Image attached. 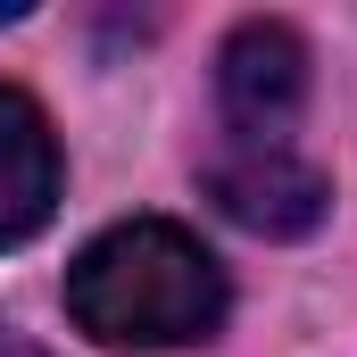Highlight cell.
Here are the masks:
<instances>
[{
	"label": "cell",
	"mask_w": 357,
	"mask_h": 357,
	"mask_svg": "<svg viewBox=\"0 0 357 357\" xmlns=\"http://www.w3.org/2000/svg\"><path fill=\"white\" fill-rule=\"evenodd\" d=\"M216 100H225V116H233L250 142H274V133L307 108V42H299L282 17L233 25V42H225V59H216Z\"/></svg>",
	"instance_id": "obj_3"
},
{
	"label": "cell",
	"mask_w": 357,
	"mask_h": 357,
	"mask_svg": "<svg viewBox=\"0 0 357 357\" xmlns=\"http://www.w3.org/2000/svg\"><path fill=\"white\" fill-rule=\"evenodd\" d=\"M59 208V142L50 116L17 84H0V250L33 241Z\"/></svg>",
	"instance_id": "obj_4"
},
{
	"label": "cell",
	"mask_w": 357,
	"mask_h": 357,
	"mask_svg": "<svg viewBox=\"0 0 357 357\" xmlns=\"http://www.w3.org/2000/svg\"><path fill=\"white\" fill-rule=\"evenodd\" d=\"M8 357H33V349H8Z\"/></svg>",
	"instance_id": "obj_5"
},
{
	"label": "cell",
	"mask_w": 357,
	"mask_h": 357,
	"mask_svg": "<svg viewBox=\"0 0 357 357\" xmlns=\"http://www.w3.org/2000/svg\"><path fill=\"white\" fill-rule=\"evenodd\" d=\"M208 199H216L241 233L299 241V233H316V225H324L333 183H324V167L291 158L282 142H241L233 158H216V167H208Z\"/></svg>",
	"instance_id": "obj_2"
},
{
	"label": "cell",
	"mask_w": 357,
	"mask_h": 357,
	"mask_svg": "<svg viewBox=\"0 0 357 357\" xmlns=\"http://www.w3.org/2000/svg\"><path fill=\"white\" fill-rule=\"evenodd\" d=\"M225 307H233L225 266L199 250V233L167 216L108 225L67 266V316L100 349H191L225 324Z\"/></svg>",
	"instance_id": "obj_1"
}]
</instances>
